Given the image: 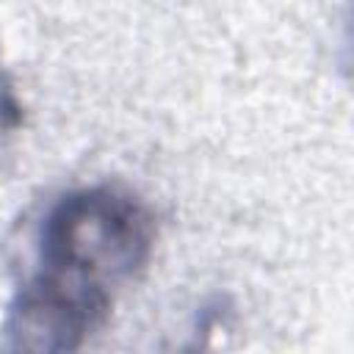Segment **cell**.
Instances as JSON below:
<instances>
[{"label": "cell", "instance_id": "obj_2", "mask_svg": "<svg viewBox=\"0 0 354 354\" xmlns=\"http://www.w3.org/2000/svg\"><path fill=\"white\" fill-rule=\"evenodd\" d=\"M22 113H25V108H22V100H19L17 88H14V80L0 66V136L14 130V127H19Z\"/></svg>", "mask_w": 354, "mask_h": 354}, {"label": "cell", "instance_id": "obj_1", "mask_svg": "<svg viewBox=\"0 0 354 354\" xmlns=\"http://www.w3.org/2000/svg\"><path fill=\"white\" fill-rule=\"evenodd\" d=\"M155 235V213L124 185L94 183L55 196L36 227L33 271L6 307L0 351H77L147 268Z\"/></svg>", "mask_w": 354, "mask_h": 354}]
</instances>
